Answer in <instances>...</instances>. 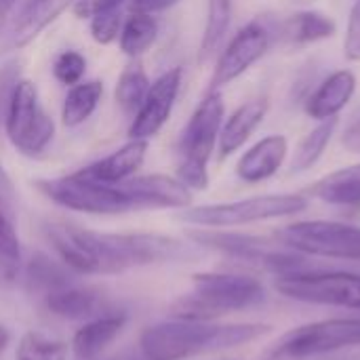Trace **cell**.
I'll return each mask as SVG.
<instances>
[{"instance_id": "ffe728a7", "label": "cell", "mask_w": 360, "mask_h": 360, "mask_svg": "<svg viewBox=\"0 0 360 360\" xmlns=\"http://www.w3.org/2000/svg\"><path fill=\"white\" fill-rule=\"evenodd\" d=\"M72 2L76 0H30L19 19L13 23V30L8 34V49H21L30 44L49 23H53Z\"/></svg>"}, {"instance_id": "44dd1931", "label": "cell", "mask_w": 360, "mask_h": 360, "mask_svg": "<svg viewBox=\"0 0 360 360\" xmlns=\"http://www.w3.org/2000/svg\"><path fill=\"white\" fill-rule=\"evenodd\" d=\"M338 32L333 17L321 11H300L287 17L281 25V38L289 46H308L331 38Z\"/></svg>"}, {"instance_id": "d590c367", "label": "cell", "mask_w": 360, "mask_h": 360, "mask_svg": "<svg viewBox=\"0 0 360 360\" xmlns=\"http://www.w3.org/2000/svg\"><path fill=\"white\" fill-rule=\"evenodd\" d=\"M17 272H19V262L0 253V287L13 285L17 278Z\"/></svg>"}, {"instance_id": "7402d4cb", "label": "cell", "mask_w": 360, "mask_h": 360, "mask_svg": "<svg viewBox=\"0 0 360 360\" xmlns=\"http://www.w3.org/2000/svg\"><path fill=\"white\" fill-rule=\"evenodd\" d=\"M310 194L333 207H354L360 205V165L338 169L321 177Z\"/></svg>"}, {"instance_id": "7c38bea8", "label": "cell", "mask_w": 360, "mask_h": 360, "mask_svg": "<svg viewBox=\"0 0 360 360\" xmlns=\"http://www.w3.org/2000/svg\"><path fill=\"white\" fill-rule=\"evenodd\" d=\"M181 76H184L181 68H173L150 84L146 99L135 112L133 122L129 127L131 139H150L165 127V122L171 118V112L175 108L181 89Z\"/></svg>"}, {"instance_id": "ba28073f", "label": "cell", "mask_w": 360, "mask_h": 360, "mask_svg": "<svg viewBox=\"0 0 360 360\" xmlns=\"http://www.w3.org/2000/svg\"><path fill=\"white\" fill-rule=\"evenodd\" d=\"M283 247L325 259L360 262V228L342 221H295L276 232Z\"/></svg>"}, {"instance_id": "5bb4252c", "label": "cell", "mask_w": 360, "mask_h": 360, "mask_svg": "<svg viewBox=\"0 0 360 360\" xmlns=\"http://www.w3.org/2000/svg\"><path fill=\"white\" fill-rule=\"evenodd\" d=\"M289 154L285 135H268L253 143L236 162V175L245 184H262L278 173Z\"/></svg>"}, {"instance_id": "7a4b0ae2", "label": "cell", "mask_w": 360, "mask_h": 360, "mask_svg": "<svg viewBox=\"0 0 360 360\" xmlns=\"http://www.w3.org/2000/svg\"><path fill=\"white\" fill-rule=\"evenodd\" d=\"M270 329L259 323L213 325L211 321L175 319L148 327L139 338V350L148 360H186L255 342Z\"/></svg>"}, {"instance_id": "d6986e66", "label": "cell", "mask_w": 360, "mask_h": 360, "mask_svg": "<svg viewBox=\"0 0 360 360\" xmlns=\"http://www.w3.org/2000/svg\"><path fill=\"white\" fill-rule=\"evenodd\" d=\"M127 316L108 312L97 319L86 321L72 338V352L78 360H95L120 335Z\"/></svg>"}, {"instance_id": "30bf717a", "label": "cell", "mask_w": 360, "mask_h": 360, "mask_svg": "<svg viewBox=\"0 0 360 360\" xmlns=\"http://www.w3.org/2000/svg\"><path fill=\"white\" fill-rule=\"evenodd\" d=\"M276 291L289 300L360 310V274L302 270L276 276Z\"/></svg>"}, {"instance_id": "d4e9b609", "label": "cell", "mask_w": 360, "mask_h": 360, "mask_svg": "<svg viewBox=\"0 0 360 360\" xmlns=\"http://www.w3.org/2000/svg\"><path fill=\"white\" fill-rule=\"evenodd\" d=\"M156 36H158V21L154 15L131 13L122 23L118 44L124 55L139 57L156 42Z\"/></svg>"}, {"instance_id": "3957f363", "label": "cell", "mask_w": 360, "mask_h": 360, "mask_svg": "<svg viewBox=\"0 0 360 360\" xmlns=\"http://www.w3.org/2000/svg\"><path fill=\"white\" fill-rule=\"evenodd\" d=\"M266 289L255 276L228 272H200L192 276V293L173 304V316L186 321H213L224 314L259 306Z\"/></svg>"}, {"instance_id": "f35d334b", "label": "cell", "mask_w": 360, "mask_h": 360, "mask_svg": "<svg viewBox=\"0 0 360 360\" xmlns=\"http://www.w3.org/2000/svg\"><path fill=\"white\" fill-rule=\"evenodd\" d=\"M13 4H15V0H0V25H2V21H4V17H6V13L11 11Z\"/></svg>"}, {"instance_id": "484cf974", "label": "cell", "mask_w": 360, "mask_h": 360, "mask_svg": "<svg viewBox=\"0 0 360 360\" xmlns=\"http://www.w3.org/2000/svg\"><path fill=\"white\" fill-rule=\"evenodd\" d=\"M338 118H329V120H321L295 148L293 160H291V173H304L308 169H312L321 156L325 154L335 129H338Z\"/></svg>"}, {"instance_id": "83f0119b", "label": "cell", "mask_w": 360, "mask_h": 360, "mask_svg": "<svg viewBox=\"0 0 360 360\" xmlns=\"http://www.w3.org/2000/svg\"><path fill=\"white\" fill-rule=\"evenodd\" d=\"M27 283H30V289L34 293L44 297L51 291H55V289L72 283V281L65 272V266H59L44 255H36L27 268Z\"/></svg>"}, {"instance_id": "ab89813d", "label": "cell", "mask_w": 360, "mask_h": 360, "mask_svg": "<svg viewBox=\"0 0 360 360\" xmlns=\"http://www.w3.org/2000/svg\"><path fill=\"white\" fill-rule=\"evenodd\" d=\"M8 346V331L0 325V350H4Z\"/></svg>"}, {"instance_id": "4fadbf2b", "label": "cell", "mask_w": 360, "mask_h": 360, "mask_svg": "<svg viewBox=\"0 0 360 360\" xmlns=\"http://www.w3.org/2000/svg\"><path fill=\"white\" fill-rule=\"evenodd\" d=\"M133 198L137 211L143 209H188L192 205V190L177 177L169 175H133L122 181Z\"/></svg>"}, {"instance_id": "603a6c76", "label": "cell", "mask_w": 360, "mask_h": 360, "mask_svg": "<svg viewBox=\"0 0 360 360\" xmlns=\"http://www.w3.org/2000/svg\"><path fill=\"white\" fill-rule=\"evenodd\" d=\"M101 95H103V82L99 80L78 82L70 86L61 108V122L65 127H78L86 122L97 110Z\"/></svg>"}, {"instance_id": "8d00e7d4", "label": "cell", "mask_w": 360, "mask_h": 360, "mask_svg": "<svg viewBox=\"0 0 360 360\" xmlns=\"http://www.w3.org/2000/svg\"><path fill=\"white\" fill-rule=\"evenodd\" d=\"M342 146L350 152V154H360V120L352 122L344 135H342Z\"/></svg>"}, {"instance_id": "9c48e42d", "label": "cell", "mask_w": 360, "mask_h": 360, "mask_svg": "<svg viewBox=\"0 0 360 360\" xmlns=\"http://www.w3.org/2000/svg\"><path fill=\"white\" fill-rule=\"evenodd\" d=\"M4 131L11 143L27 156H38L53 139V118L40 105L38 89L32 80H17L4 112Z\"/></svg>"}, {"instance_id": "9a60e30c", "label": "cell", "mask_w": 360, "mask_h": 360, "mask_svg": "<svg viewBox=\"0 0 360 360\" xmlns=\"http://www.w3.org/2000/svg\"><path fill=\"white\" fill-rule=\"evenodd\" d=\"M44 304L55 316L68 321H91L108 314V304L103 295L97 289L80 287L76 283H68L44 295Z\"/></svg>"}, {"instance_id": "2e32d148", "label": "cell", "mask_w": 360, "mask_h": 360, "mask_svg": "<svg viewBox=\"0 0 360 360\" xmlns=\"http://www.w3.org/2000/svg\"><path fill=\"white\" fill-rule=\"evenodd\" d=\"M356 93V76L352 70H338L329 74L306 101V114L314 120L338 118Z\"/></svg>"}, {"instance_id": "5b68a950", "label": "cell", "mask_w": 360, "mask_h": 360, "mask_svg": "<svg viewBox=\"0 0 360 360\" xmlns=\"http://www.w3.org/2000/svg\"><path fill=\"white\" fill-rule=\"evenodd\" d=\"M308 209V198L304 194H262L234 202L188 207L179 219L200 226V228H234L268 219H281L300 215Z\"/></svg>"}, {"instance_id": "836d02e7", "label": "cell", "mask_w": 360, "mask_h": 360, "mask_svg": "<svg viewBox=\"0 0 360 360\" xmlns=\"http://www.w3.org/2000/svg\"><path fill=\"white\" fill-rule=\"evenodd\" d=\"M127 0H76L74 2V15L80 19H91L97 13H105V11H114V8H122Z\"/></svg>"}, {"instance_id": "1f68e13d", "label": "cell", "mask_w": 360, "mask_h": 360, "mask_svg": "<svg viewBox=\"0 0 360 360\" xmlns=\"http://www.w3.org/2000/svg\"><path fill=\"white\" fill-rule=\"evenodd\" d=\"M344 55L348 61H360V0L352 2L348 25H346V38H344Z\"/></svg>"}, {"instance_id": "e575fe53", "label": "cell", "mask_w": 360, "mask_h": 360, "mask_svg": "<svg viewBox=\"0 0 360 360\" xmlns=\"http://www.w3.org/2000/svg\"><path fill=\"white\" fill-rule=\"evenodd\" d=\"M131 2V13H146V15H156L162 11L173 8L181 0H129Z\"/></svg>"}, {"instance_id": "cb8c5ba5", "label": "cell", "mask_w": 360, "mask_h": 360, "mask_svg": "<svg viewBox=\"0 0 360 360\" xmlns=\"http://www.w3.org/2000/svg\"><path fill=\"white\" fill-rule=\"evenodd\" d=\"M232 4L234 0H207V19L198 49V63L209 61L221 46L232 21Z\"/></svg>"}, {"instance_id": "74e56055", "label": "cell", "mask_w": 360, "mask_h": 360, "mask_svg": "<svg viewBox=\"0 0 360 360\" xmlns=\"http://www.w3.org/2000/svg\"><path fill=\"white\" fill-rule=\"evenodd\" d=\"M112 360H148L143 354H141V350H137V352H122V354H118L116 359H112Z\"/></svg>"}, {"instance_id": "52a82bcc", "label": "cell", "mask_w": 360, "mask_h": 360, "mask_svg": "<svg viewBox=\"0 0 360 360\" xmlns=\"http://www.w3.org/2000/svg\"><path fill=\"white\" fill-rule=\"evenodd\" d=\"M360 346V316L327 319L297 327L281 338L272 350V360H310L333 356Z\"/></svg>"}, {"instance_id": "4dcf8cb0", "label": "cell", "mask_w": 360, "mask_h": 360, "mask_svg": "<svg viewBox=\"0 0 360 360\" xmlns=\"http://www.w3.org/2000/svg\"><path fill=\"white\" fill-rule=\"evenodd\" d=\"M89 21H91V36H93V40L99 42V44H110V42H114L120 36L124 17H122V8H114V11L97 13Z\"/></svg>"}, {"instance_id": "e0dca14e", "label": "cell", "mask_w": 360, "mask_h": 360, "mask_svg": "<svg viewBox=\"0 0 360 360\" xmlns=\"http://www.w3.org/2000/svg\"><path fill=\"white\" fill-rule=\"evenodd\" d=\"M266 114H268V99L264 97L249 99L243 105H238L221 124L219 139H217L219 160H226L228 156L238 152L249 141V137L257 131V127L264 122Z\"/></svg>"}, {"instance_id": "f1b7e54d", "label": "cell", "mask_w": 360, "mask_h": 360, "mask_svg": "<svg viewBox=\"0 0 360 360\" xmlns=\"http://www.w3.org/2000/svg\"><path fill=\"white\" fill-rule=\"evenodd\" d=\"M68 344L40 331H27L17 346V360H65Z\"/></svg>"}, {"instance_id": "8fae6325", "label": "cell", "mask_w": 360, "mask_h": 360, "mask_svg": "<svg viewBox=\"0 0 360 360\" xmlns=\"http://www.w3.org/2000/svg\"><path fill=\"white\" fill-rule=\"evenodd\" d=\"M270 44L272 34L262 21H251L240 27L221 51L211 76L209 91H219L221 86H228L243 74H247L268 53Z\"/></svg>"}, {"instance_id": "8992f818", "label": "cell", "mask_w": 360, "mask_h": 360, "mask_svg": "<svg viewBox=\"0 0 360 360\" xmlns=\"http://www.w3.org/2000/svg\"><path fill=\"white\" fill-rule=\"evenodd\" d=\"M36 188L55 205L89 215H120L129 211H137L133 198L120 184H101L86 177L82 171L53 177V179H38Z\"/></svg>"}, {"instance_id": "277c9868", "label": "cell", "mask_w": 360, "mask_h": 360, "mask_svg": "<svg viewBox=\"0 0 360 360\" xmlns=\"http://www.w3.org/2000/svg\"><path fill=\"white\" fill-rule=\"evenodd\" d=\"M224 112L226 105L221 93L207 91L181 133L177 148V179L190 190H205L209 186V160L219 139Z\"/></svg>"}, {"instance_id": "ac0fdd59", "label": "cell", "mask_w": 360, "mask_h": 360, "mask_svg": "<svg viewBox=\"0 0 360 360\" xmlns=\"http://www.w3.org/2000/svg\"><path fill=\"white\" fill-rule=\"evenodd\" d=\"M148 139H129L110 156L80 169L86 177L101 184H120L133 177L146 160Z\"/></svg>"}, {"instance_id": "6da1fadb", "label": "cell", "mask_w": 360, "mask_h": 360, "mask_svg": "<svg viewBox=\"0 0 360 360\" xmlns=\"http://www.w3.org/2000/svg\"><path fill=\"white\" fill-rule=\"evenodd\" d=\"M46 234L61 264L76 274H118L129 268L192 262L202 255L198 245L167 234H112L72 224H49Z\"/></svg>"}, {"instance_id": "d6a6232c", "label": "cell", "mask_w": 360, "mask_h": 360, "mask_svg": "<svg viewBox=\"0 0 360 360\" xmlns=\"http://www.w3.org/2000/svg\"><path fill=\"white\" fill-rule=\"evenodd\" d=\"M0 253L19 262L21 259V245H19V236L11 224V219L4 215V211L0 209Z\"/></svg>"}, {"instance_id": "4316f807", "label": "cell", "mask_w": 360, "mask_h": 360, "mask_svg": "<svg viewBox=\"0 0 360 360\" xmlns=\"http://www.w3.org/2000/svg\"><path fill=\"white\" fill-rule=\"evenodd\" d=\"M150 89V80L143 72V68L139 63H131L122 70L118 82H116V103L120 105V110L124 114H133L139 110V105L146 99V93Z\"/></svg>"}, {"instance_id": "f546056e", "label": "cell", "mask_w": 360, "mask_h": 360, "mask_svg": "<svg viewBox=\"0 0 360 360\" xmlns=\"http://www.w3.org/2000/svg\"><path fill=\"white\" fill-rule=\"evenodd\" d=\"M84 70H86V59L78 51H63L53 61V74L65 86L78 84L84 76Z\"/></svg>"}]
</instances>
